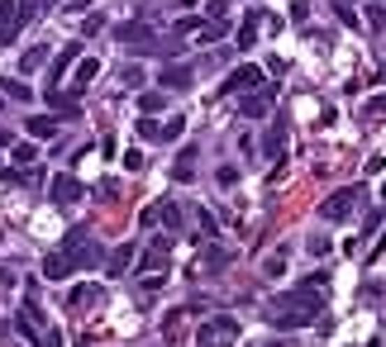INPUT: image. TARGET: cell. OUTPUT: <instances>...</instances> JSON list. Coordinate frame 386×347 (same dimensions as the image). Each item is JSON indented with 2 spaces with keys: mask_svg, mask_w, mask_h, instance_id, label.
<instances>
[{
  "mask_svg": "<svg viewBox=\"0 0 386 347\" xmlns=\"http://www.w3.org/2000/svg\"><path fill=\"white\" fill-rule=\"evenodd\" d=\"M200 20H191V15H186V20H177V38H186V33H200Z\"/></svg>",
  "mask_w": 386,
  "mask_h": 347,
  "instance_id": "cell-37",
  "label": "cell"
},
{
  "mask_svg": "<svg viewBox=\"0 0 386 347\" xmlns=\"http://www.w3.org/2000/svg\"><path fill=\"white\" fill-rule=\"evenodd\" d=\"M334 15H339V20H343V24H348V29L358 24V15H353V5H334Z\"/></svg>",
  "mask_w": 386,
  "mask_h": 347,
  "instance_id": "cell-41",
  "label": "cell"
},
{
  "mask_svg": "<svg viewBox=\"0 0 386 347\" xmlns=\"http://www.w3.org/2000/svg\"><path fill=\"white\" fill-rule=\"evenodd\" d=\"M110 33H114V38H124V43H143V38H148L153 29L143 24V20H129V24H114Z\"/></svg>",
  "mask_w": 386,
  "mask_h": 347,
  "instance_id": "cell-19",
  "label": "cell"
},
{
  "mask_svg": "<svg viewBox=\"0 0 386 347\" xmlns=\"http://www.w3.org/2000/svg\"><path fill=\"white\" fill-rule=\"evenodd\" d=\"M10 157L20 162V167H29V162L38 157V153H34V138H29V143H15V148H10Z\"/></svg>",
  "mask_w": 386,
  "mask_h": 347,
  "instance_id": "cell-32",
  "label": "cell"
},
{
  "mask_svg": "<svg viewBox=\"0 0 386 347\" xmlns=\"http://www.w3.org/2000/svg\"><path fill=\"white\" fill-rule=\"evenodd\" d=\"M301 286H315V291H325V286H329V271H310Z\"/></svg>",
  "mask_w": 386,
  "mask_h": 347,
  "instance_id": "cell-39",
  "label": "cell"
},
{
  "mask_svg": "<svg viewBox=\"0 0 386 347\" xmlns=\"http://www.w3.org/2000/svg\"><path fill=\"white\" fill-rule=\"evenodd\" d=\"M158 134H163V124H153V114H143V119H138V138H143V143H158Z\"/></svg>",
  "mask_w": 386,
  "mask_h": 347,
  "instance_id": "cell-30",
  "label": "cell"
},
{
  "mask_svg": "<svg viewBox=\"0 0 386 347\" xmlns=\"http://www.w3.org/2000/svg\"><path fill=\"white\" fill-rule=\"evenodd\" d=\"M258 20H262L258 10H248V15H244V24H239V38H234L239 48H253V43H258Z\"/></svg>",
  "mask_w": 386,
  "mask_h": 347,
  "instance_id": "cell-22",
  "label": "cell"
},
{
  "mask_svg": "<svg viewBox=\"0 0 386 347\" xmlns=\"http://www.w3.org/2000/svg\"><path fill=\"white\" fill-rule=\"evenodd\" d=\"M67 10H91V0H67Z\"/></svg>",
  "mask_w": 386,
  "mask_h": 347,
  "instance_id": "cell-49",
  "label": "cell"
},
{
  "mask_svg": "<svg viewBox=\"0 0 386 347\" xmlns=\"http://www.w3.org/2000/svg\"><path fill=\"white\" fill-rule=\"evenodd\" d=\"M305 15H310V0H296V5H291V20H296V24H301Z\"/></svg>",
  "mask_w": 386,
  "mask_h": 347,
  "instance_id": "cell-44",
  "label": "cell"
},
{
  "mask_svg": "<svg viewBox=\"0 0 386 347\" xmlns=\"http://www.w3.org/2000/svg\"><path fill=\"white\" fill-rule=\"evenodd\" d=\"M158 219H163V205H148V210L138 214V224H143V229H158Z\"/></svg>",
  "mask_w": 386,
  "mask_h": 347,
  "instance_id": "cell-35",
  "label": "cell"
},
{
  "mask_svg": "<svg viewBox=\"0 0 386 347\" xmlns=\"http://www.w3.org/2000/svg\"><path fill=\"white\" fill-rule=\"evenodd\" d=\"M43 62H48V48H43V43H34V48H29V53L20 57V77H34V72H38Z\"/></svg>",
  "mask_w": 386,
  "mask_h": 347,
  "instance_id": "cell-21",
  "label": "cell"
},
{
  "mask_svg": "<svg viewBox=\"0 0 386 347\" xmlns=\"http://www.w3.org/2000/svg\"><path fill=\"white\" fill-rule=\"evenodd\" d=\"M105 29V15H86V24H82V33L91 38V33H101Z\"/></svg>",
  "mask_w": 386,
  "mask_h": 347,
  "instance_id": "cell-38",
  "label": "cell"
},
{
  "mask_svg": "<svg viewBox=\"0 0 386 347\" xmlns=\"http://www.w3.org/2000/svg\"><path fill=\"white\" fill-rule=\"evenodd\" d=\"M195 219H200V238H215V233H220V224H215L210 210H195Z\"/></svg>",
  "mask_w": 386,
  "mask_h": 347,
  "instance_id": "cell-33",
  "label": "cell"
},
{
  "mask_svg": "<svg viewBox=\"0 0 386 347\" xmlns=\"http://www.w3.org/2000/svg\"><path fill=\"white\" fill-rule=\"evenodd\" d=\"M77 57H82V38H72V43H67V48L53 57V67H48V91H57V81L67 77V67H72Z\"/></svg>",
  "mask_w": 386,
  "mask_h": 347,
  "instance_id": "cell-11",
  "label": "cell"
},
{
  "mask_svg": "<svg viewBox=\"0 0 386 347\" xmlns=\"http://www.w3.org/2000/svg\"><path fill=\"white\" fill-rule=\"evenodd\" d=\"M0 95H5V100L29 105V100H34V86H29V81H15V77H0Z\"/></svg>",
  "mask_w": 386,
  "mask_h": 347,
  "instance_id": "cell-16",
  "label": "cell"
},
{
  "mask_svg": "<svg viewBox=\"0 0 386 347\" xmlns=\"http://www.w3.org/2000/svg\"><path fill=\"white\" fill-rule=\"evenodd\" d=\"M96 300H101V286H72V295H67L72 309H86V304H96Z\"/></svg>",
  "mask_w": 386,
  "mask_h": 347,
  "instance_id": "cell-24",
  "label": "cell"
},
{
  "mask_svg": "<svg viewBox=\"0 0 386 347\" xmlns=\"http://www.w3.org/2000/svg\"><path fill=\"white\" fill-rule=\"evenodd\" d=\"M172 176H177V181H191V176H195V148H186V153L177 157V167H172Z\"/></svg>",
  "mask_w": 386,
  "mask_h": 347,
  "instance_id": "cell-25",
  "label": "cell"
},
{
  "mask_svg": "<svg viewBox=\"0 0 386 347\" xmlns=\"http://www.w3.org/2000/svg\"><path fill=\"white\" fill-rule=\"evenodd\" d=\"M200 262H205V271H224V267H229V262H234V252H229V247H220V242H210Z\"/></svg>",
  "mask_w": 386,
  "mask_h": 347,
  "instance_id": "cell-20",
  "label": "cell"
},
{
  "mask_svg": "<svg viewBox=\"0 0 386 347\" xmlns=\"http://www.w3.org/2000/svg\"><path fill=\"white\" fill-rule=\"evenodd\" d=\"M281 148H286V119L281 114H272V124H267V134H262V157L267 162H281Z\"/></svg>",
  "mask_w": 386,
  "mask_h": 347,
  "instance_id": "cell-8",
  "label": "cell"
},
{
  "mask_svg": "<svg viewBox=\"0 0 386 347\" xmlns=\"http://www.w3.org/2000/svg\"><path fill=\"white\" fill-rule=\"evenodd\" d=\"M262 271H267L272 281H276V276H286V252H276V257H267V267H262Z\"/></svg>",
  "mask_w": 386,
  "mask_h": 347,
  "instance_id": "cell-34",
  "label": "cell"
},
{
  "mask_svg": "<svg viewBox=\"0 0 386 347\" xmlns=\"http://www.w3.org/2000/svg\"><path fill=\"white\" fill-rule=\"evenodd\" d=\"M181 129H186V114H172L163 124V134H158V143H172V138H181Z\"/></svg>",
  "mask_w": 386,
  "mask_h": 347,
  "instance_id": "cell-28",
  "label": "cell"
},
{
  "mask_svg": "<svg viewBox=\"0 0 386 347\" xmlns=\"http://www.w3.org/2000/svg\"><path fill=\"white\" fill-rule=\"evenodd\" d=\"M114 195H119L114 181H101V186H96V200H114Z\"/></svg>",
  "mask_w": 386,
  "mask_h": 347,
  "instance_id": "cell-42",
  "label": "cell"
},
{
  "mask_svg": "<svg viewBox=\"0 0 386 347\" xmlns=\"http://www.w3.org/2000/svg\"><path fill=\"white\" fill-rule=\"evenodd\" d=\"M67 276H72L67 252H48V257H43V281H67Z\"/></svg>",
  "mask_w": 386,
  "mask_h": 347,
  "instance_id": "cell-15",
  "label": "cell"
},
{
  "mask_svg": "<svg viewBox=\"0 0 386 347\" xmlns=\"http://www.w3.org/2000/svg\"><path fill=\"white\" fill-rule=\"evenodd\" d=\"M167 109V91H143L138 95V114H163Z\"/></svg>",
  "mask_w": 386,
  "mask_h": 347,
  "instance_id": "cell-23",
  "label": "cell"
},
{
  "mask_svg": "<svg viewBox=\"0 0 386 347\" xmlns=\"http://www.w3.org/2000/svg\"><path fill=\"white\" fill-rule=\"evenodd\" d=\"M386 109V95H377V100H367V109H362V114H382Z\"/></svg>",
  "mask_w": 386,
  "mask_h": 347,
  "instance_id": "cell-48",
  "label": "cell"
},
{
  "mask_svg": "<svg viewBox=\"0 0 386 347\" xmlns=\"http://www.w3.org/2000/svg\"><path fill=\"white\" fill-rule=\"evenodd\" d=\"M15 328H20V333H24V338H34V333H38V328H43V314H38V309H34V300H29L24 309H20V314H15Z\"/></svg>",
  "mask_w": 386,
  "mask_h": 347,
  "instance_id": "cell-17",
  "label": "cell"
},
{
  "mask_svg": "<svg viewBox=\"0 0 386 347\" xmlns=\"http://www.w3.org/2000/svg\"><path fill=\"white\" fill-rule=\"evenodd\" d=\"M367 20H372V29H382L386 24V10H382V5H372V15H367Z\"/></svg>",
  "mask_w": 386,
  "mask_h": 347,
  "instance_id": "cell-47",
  "label": "cell"
},
{
  "mask_svg": "<svg viewBox=\"0 0 386 347\" xmlns=\"http://www.w3.org/2000/svg\"><path fill=\"white\" fill-rule=\"evenodd\" d=\"M20 5L15 0H0V48H10L15 38H20Z\"/></svg>",
  "mask_w": 386,
  "mask_h": 347,
  "instance_id": "cell-10",
  "label": "cell"
},
{
  "mask_svg": "<svg viewBox=\"0 0 386 347\" xmlns=\"http://www.w3.org/2000/svg\"><path fill=\"white\" fill-rule=\"evenodd\" d=\"M253 86H262V67H234L229 77H224V86H220V95H239V91H253Z\"/></svg>",
  "mask_w": 386,
  "mask_h": 347,
  "instance_id": "cell-7",
  "label": "cell"
},
{
  "mask_svg": "<svg viewBox=\"0 0 386 347\" xmlns=\"http://www.w3.org/2000/svg\"><path fill=\"white\" fill-rule=\"evenodd\" d=\"M305 247H310V257H325L334 242H329V233H310V238H305Z\"/></svg>",
  "mask_w": 386,
  "mask_h": 347,
  "instance_id": "cell-31",
  "label": "cell"
},
{
  "mask_svg": "<svg viewBox=\"0 0 386 347\" xmlns=\"http://www.w3.org/2000/svg\"><path fill=\"white\" fill-rule=\"evenodd\" d=\"M62 252H67L72 271H101V267H105V247L91 238L86 229H67V238H62Z\"/></svg>",
  "mask_w": 386,
  "mask_h": 347,
  "instance_id": "cell-2",
  "label": "cell"
},
{
  "mask_svg": "<svg viewBox=\"0 0 386 347\" xmlns=\"http://www.w3.org/2000/svg\"><path fill=\"white\" fill-rule=\"evenodd\" d=\"M124 167L129 171H143V153H124Z\"/></svg>",
  "mask_w": 386,
  "mask_h": 347,
  "instance_id": "cell-46",
  "label": "cell"
},
{
  "mask_svg": "<svg viewBox=\"0 0 386 347\" xmlns=\"http://www.w3.org/2000/svg\"><path fill=\"white\" fill-rule=\"evenodd\" d=\"M48 195H53V205H62V210H67V205H77V200L86 195V186L72 176V171H57L53 186H48Z\"/></svg>",
  "mask_w": 386,
  "mask_h": 347,
  "instance_id": "cell-5",
  "label": "cell"
},
{
  "mask_svg": "<svg viewBox=\"0 0 386 347\" xmlns=\"http://www.w3.org/2000/svg\"><path fill=\"white\" fill-rule=\"evenodd\" d=\"M119 81H124V86H129V91H138V86H143V81H148V72H143V67H138V62H129V67H119Z\"/></svg>",
  "mask_w": 386,
  "mask_h": 347,
  "instance_id": "cell-27",
  "label": "cell"
},
{
  "mask_svg": "<svg viewBox=\"0 0 386 347\" xmlns=\"http://www.w3.org/2000/svg\"><path fill=\"white\" fill-rule=\"evenodd\" d=\"M334 5H353V0H334Z\"/></svg>",
  "mask_w": 386,
  "mask_h": 347,
  "instance_id": "cell-52",
  "label": "cell"
},
{
  "mask_svg": "<svg viewBox=\"0 0 386 347\" xmlns=\"http://www.w3.org/2000/svg\"><path fill=\"white\" fill-rule=\"evenodd\" d=\"M358 200H362V186H348V190H339V195H325V205H320V214H325V219H339V224H343V219H348V214L358 210Z\"/></svg>",
  "mask_w": 386,
  "mask_h": 347,
  "instance_id": "cell-4",
  "label": "cell"
},
{
  "mask_svg": "<svg viewBox=\"0 0 386 347\" xmlns=\"http://www.w3.org/2000/svg\"><path fill=\"white\" fill-rule=\"evenodd\" d=\"M0 148H10V134H5V129H0Z\"/></svg>",
  "mask_w": 386,
  "mask_h": 347,
  "instance_id": "cell-50",
  "label": "cell"
},
{
  "mask_svg": "<svg viewBox=\"0 0 386 347\" xmlns=\"http://www.w3.org/2000/svg\"><path fill=\"white\" fill-rule=\"evenodd\" d=\"M24 134L34 138V143H38V138H53L57 134V119H53V114H29V119H24Z\"/></svg>",
  "mask_w": 386,
  "mask_h": 347,
  "instance_id": "cell-14",
  "label": "cell"
},
{
  "mask_svg": "<svg viewBox=\"0 0 386 347\" xmlns=\"http://www.w3.org/2000/svg\"><path fill=\"white\" fill-rule=\"evenodd\" d=\"M215 181H220V186H234V181H239V167H220Z\"/></svg>",
  "mask_w": 386,
  "mask_h": 347,
  "instance_id": "cell-40",
  "label": "cell"
},
{
  "mask_svg": "<svg viewBox=\"0 0 386 347\" xmlns=\"http://www.w3.org/2000/svg\"><path fill=\"white\" fill-rule=\"evenodd\" d=\"M229 10H234L229 0H210V5H205V15H210V20H229Z\"/></svg>",
  "mask_w": 386,
  "mask_h": 347,
  "instance_id": "cell-36",
  "label": "cell"
},
{
  "mask_svg": "<svg viewBox=\"0 0 386 347\" xmlns=\"http://www.w3.org/2000/svg\"><path fill=\"white\" fill-rule=\"evenodd\" d=\"M158 81H163V91H191V86H195V72H191V62H186V67H181V62H167Z\"/></svg>",
  "mask_w": 386,
  "mask_h": 347,
  "instance_id": "cell-12",
  "label": "cell"
},
{
  "mask_svg": "<svg viewBox=\"0 0 386 347\" xmlns=\"http://www.w3.org/2000/svg\"><path fill=\"white\" fill-rule=\"evenodd\" d=\"M134 53L138 57H167V62H172V57L181 53V38H158V33H148L143 43H134Z\"/></svg>",
  "mask_w": 386,
  "mask_h": 347,
  "instance_id": "cell-9",
  "label": "cell"
},
{
  "mask_svg": "<svg viewBox=\"0 0 386 347\" xmlns=\"http://www.w3.org/2000/svg\"><path fill=\"white\" fill-rule=\"evenodd\" d=\"M38 347H62V333H57V328H43V338H38Z\"/></svg>",
  "mask_w": 386,
  "mask_h": 347,
  "instance_id": "cell-43",
  "label": "cell"
},
{
  "mask_svg": "<svg viewBox=\"0 0 386 347\" xmlns=\"http://www.w3.org/2000/svg\"><path fill=\"white\" fill-rule=\"evenodd\" d=\"M239 338V319H229V314H215V319H200L195 328V343L210 347V343H234Z\"/></svg>",
  "mask_w": 386,
  "mask_h": 347,
  "instance_id": "cell-3",
  "label": "cell"
},
{
  "mask_svg": "<svg viewBox=\"0 0 386 347\" xmlns=\"http://www.w3.org/2000/svg\"><path fill=\"white\" fill-rule=\"evenodd\" d=\"M320 314H325V291H315V286H296L291 295H272L262 304V319L272 323L276 333L305 328V323H315Z\"/></svg>",
  "mask_w": 386,
  "mask_h": 347,
  "instance_id": "cell-1",
  "label": "cell"
},
{
  "mask_svg": "<svg viewBox=\"0 0 386 347\" xmlns=\"http://www.w3.org/2000/svg\"><path fill=\"white\" fill-rule=\"evenodd\" d=\"M15 5H20V24H34L43 15V0H15Z\"/></svg>",
  "mask_w": 386,
  "mask_h": 347,
  "instance_id": "cell-29",
  "label": "cell"
},
{
  "mask_svg": "<svg viewBox=\"0 0 386 347\" xmlns=\"http://www.w3.org/2000/svg\"><path fill=\"white\" fill-rule=\"evenodd\" d=\"M177 323H181V309H172V314L163 319V333H177Z\"/></svg>",
  "mask_w": 386,
  "mask_h": 347,
  "instance_id": "cell-45",
  "label": "cell"
},
{
  "mask_svg": "<svg viewBox=\"0 0 386 347\" xmlns=\"http://www.w3.org/2000/svg\"><path fill=\"white\" fill-rule=\"evenodd\" d=\"M129 262H134V242H119L114 252H105V267H101V271H110V276H124V271H129Z\"/></svg>",
  "mask_w": 386,
  "mask_h": 347,
  "instance_id": "cell-13",
  "label": "cell"
},
{
  "mask_svg": "<svg viewBox=\"0 0 386 347\" xmlns=\"http://www.w3.org/2000/svg\"><path fill=\"white\" fill-rule=\"evenodd\" d=\"M96 77H101V62L82 53V57H77V95H82V91H86V86H91Z\"/></svg>",
  "mask_w": 386,
  "mask_h": 347,
  "instance_id": "cell-18",
  "label": "cell"
},
{
  "mask_svg": "<svg viewBox=\"0 0 386 347\" xmlns=\"http://www.w3.org/2000/svg\"><path fill=\"white\" fill-rule=\"evenodd\" d=\"M272 100H276V81H272V86H253L239 109H244L248 119H267V114H272Z\"/></svg>",
  "mask_w": 386,
  "mask_h": 347,
  "instance_id": "cell-6",
  "label": "cell"
},
{
  "mask_svg": "<svg viewBox=\"0 0 386 347\" xmlns=\"http://www.w3.org/2000/svg\"><path fill=\"white\" fill-rule=\"evenodd\" d=\"M210 347H234V343H210Z\"/></svg>",
  "mask_w": 386,
  "mask_h": 347,
  "instance_id": "cell-51",
  "label": "cell"
},
{
  "mask_svg": "<svg viewBox=\"0 0 386 347\" xmlns=\"http://www.w3.org/2000/svg\"><path fill=\"white\" fill-rule=\"evenodd\" d=\"M158 224H163L167 233H181V210H177L172 200H163V219H158Z\"/></svg>",
  "mask_w": 386,
  "mask_h": 347,
  "instance_id": "cell-26",
  "label": "cell"
}]
</instances>
